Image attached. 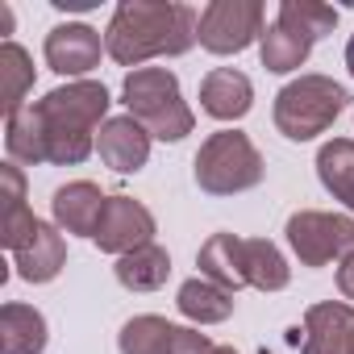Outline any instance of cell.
<instances>
[{
    "mask_svg": "<svg viewBox=\"0 0 354 354\" xmlns=\"http://www.w3.org/2000/svg\"><path fill=\"white\" fill-rule=\"evenodd\" d=\"M201 13L180 0H121L104 30L109 59L117 67H146L150 59H180L196 46Z\"/></svg>",
    "mask_w": 354,
    "mask_h": 354,
    "instance_id": "obj_1",
    "label": "cell"
},
{
    "mask_svg": "<svg viewBox=\"0 0 354 354\" xmlns=\"http://www.w3.org/2000/svg\"><path fill=\"white\" fill-rule=\"evenodd\" d=\"M109 88L100 80H71L42 100H34V117L42 125L46 162L55 167H80L88 154H96V133L109 121Z\"/></svg>",
    "mask_w": 354,
    "mask_h": 354,
    "instance_id": "obj_2",
    "label": "cell"
},
{
    "mask_svg": "<svg viewBox=\"0 0 354 354\" xmlns=\"http://www.w3.org/2000/svg\"><path fill=\"white\" fill-rule=\"evenodd\" d=\"M121 104L133 121L146 125L154 142H184L196 129V113L184 100L180 75L171 67H138L121 80Z\"/></svg>",
    "mask_w": 354,
    "mask_h": 354,
    "instance_id": "obj_3",
    "label": "cell"
},
{
    "mask_svg": "<svg viewBox=\"0 0 354 354\" xmlns=\"http://www.w3.org/2000/svg\"><path fill=\"white\" fill-rule=\"evenodd\" d=\"M192 180L205 196H242L267 180V162L250 142V133L217 129L201 142L192 158Z\"/></svg>",
    "mask_w": 354,
    "mask_h": 354,
    "instance_id": "obj_4",
    "label": "cell"
},
{
    "mask_svg": "<svg viewBox=\"0 0 354 354\" xmlns=\"http://www.w3.org/2000/svg\"><path fill=\"white\" fill-rule=\"evenodd\" d=\"M346 104H350V96L333 75L308 71V75H296L292 84H283L275 92L271 121L288 142H313L325 129H333V121L346 113Z\"/></svg>",
    "mask_w": 354,
    "mask_h": 354,
    "instance_id": "obj_5",
    "label": "cell"
},
{
    "mask_svg": "<svg viewBox=\"0 0 354 354\" xmlns=\"http://www.w3.org/2000/svg\"><path fill=\"white\" fill-rule=\"evenodd\" d=\"M283 234H288V246L300 259V267H313V271L354 254V217H346V213L300 209L288 217Z\"/></svg>",
    "mask_w": 354,
    "mask_h": 354,
    "instance_id": "obj_6",
    "label": "cell"
},
{
    "mask_svg": "<svg viewBox=\"0 0 354 354\" xmlns=\"http://www.w3.org/2000/svg\"><path fill=\"white\" fill-rule=\"evenodd\" d=\"M267 30V13L259 0H209L201 9V26H196V42L217 55V59H230V55H242L250 50Z\"/></svg>",
    "mask_w": 354,
    "mask_h": 354,
    "instance_id": "obj_7",
    "label": "cell"
},
{
    "mask_svg": "<svg viewBox=\"0 0 354 354\" xmlns=\"http://www.w3.org/2000/svg\"><path fill=\"white\" fill-rule=\"evenodd\" d=\"M213 346L217 342H209L196 325H175L158 313H138L117 333L121 354H209Z\"/></svg>",
    "mask_w": 354,
    "mask_h": 354,
    "instance_id": "obj_8",
    "label": "cell"
},
{
    "mask_svg": "<svg viewBox=\"0 0 354 354\" xmlns=\"http://www.w3.org/2000/svg\"><path fill=\"white\" fill-rule=\"evenodd\" d=\"M104 55H109L104 34L92 30V26H84V21H63V26H55V30L46 34V42H42L46 67H50L55 75H63L67 84H71V80H88V75L100 67Z\"/></svg>",
    "mask_w": 354,
    "mask_h": 354,
    "instance_id": "obj_9",
    "label": "cell"
},
{
    "mask_svg": "<svg viewBox=\"0 0 354 354\" xmlns=\"http://www.w3.org/2000/svg\"><path fill=\"white\" fill-rule=\"evenodd\" d=\"M154 234H158V221H154V213L142 201H133V196H109L104 217H100L92 242H96L100 254L121 259V254H129L138 246H150Z\"/></svg>",
    "mask_w": 354,
    "mask_h": 354,
    "instance_id": "obj_10",
    "label": "cell"
},
{
    "mask_svg": "<svg viewBox=\"0 0 354 354\" xmlns=\"http://www.w3.org/2000/svg\"><path fill=\"white\" fill-rule=\"evenodd\" d=\"M354 337V304L346 300H321L304 308V325L292 329V342L300 354H350Z\"/></svg>",
    "mask_w": 354,
    "mask_h": 354,
    "instance_id": "obj_11",
    "label": "cell"
},
{
    "mask_svg": "<svg viewBox=\"0 0 354 354\" xmlns=\"http://www.w3.org/2000/svg\"><path fill=\"white\" fill-rule=\"evenodd\" d=\"M150 133L142 121H133L129 113L121 117H109L96 133V154L104 167H113L117 175H138L146 162H150Z\"/></svg>",
    "mask_w": 354,
    "mask_h": 354,
    "instance_id": "obj_12",
    "label": "cell"
},
{
    "mask_svg": "<svg viewBox=\"0 0 354 354\" xmlns=\"http://www.w3.org/2000/svg\"><path fill=\"white\" fill-rule=\"evenodd\" d=\"M104 205L109 196L92 184V180H71L63 188H55L50 196V217L63 234L71 238H96V225L104 217Z\"/></svg>",
    "mask_w": 354,
    "mask_h": 354,
    "instance_id": "obj_13",
    "label": "cell"
},
{
    "mask_svg": "<svg viewBox=\"0 0 354 354\" xmlns=\"http://www.w3.org/2000/svg\"><path fill=\"white\" fill-rule=\"evenodd\" d=\"M254 109V84L246 71L238 67H213L201 80V113H209L213 121H242Z\"/></svg>",
    "mask_w": 354,
    "mask_h": 354,
    "instance_id": "obj_14",
    "label": "cell"
},
{
    "mask_svg": "<svg viewBox=\"0 0 354 354\" xmlns=\"http://www.w3.org/2000/svg\"><path fill=\"white\" fill-rule=\"evenodd\" d=\"M13 267H17V279L26 283H50L59 279V271L67 267V238L55 221H38L34 238L13 250Z\"/></svg>",
    "mask_w": 354,
    "mask_h": 354,
    "instance_id": "obj_15",
    "label": "cell"
},
{
    "mask_svg": "<svg viewBox=\"0 0 354 354\" xmlns=\"http://www.w3.org/2000/svg\"><path fill=\"white\" fill-rule=\"evenodd\" d=\"M196 267L205 279L221 283L234 296L242 288H250L246 283V238H238V234H209L205 246L196 250Z\"/></svg>",
    "mask_w": 354,
    "mask_h": 354,
    "instance_id": "obj_16",
    "label": "cell"
},
{
    "mask_svg": "<svg viewBox=\"0 0 354 354\" xmlns=\"http://www.w3.org/2000/svg\"><path fill=\"white\" fill-rule=\"evenodd\" d=\"M175 308H180V313L201 329V325H221V321H230L234 308H238V300H234V292H225L221 283H213V279H205V275H192V279L180 283V292H175Z\"/></svg>",
    "mask_w": 354,
    "mask_h": 354,
    "instance_id": "obj_17",
    "label": "cell"
},
{
    "mask_svg": "<svg viewBox=\"0 0 354 354\" xmlns=\"http://www.w3.org/2000/svg\"><path fill=\"white\" fill-rule=\"evenodd\" d=\"M50 342V325L42 317V308L9 300L0 308V350L5 354H42Z\"/></svg>",
    "mask_w": 354,
    "mask_h": 354,
    "instance_id": "obj_18",
    "label": "cell"
},
{
    "mask_svg": "<svg viewBox=\"0 0 354 354\" xmlns=\"http://www.w3.org/2000/svg\"><path fill=\"white\" fill-rule=\"evenodd\" d=\"M113 275H117V283H121L125 292H158V288L167 283V275H171V254H167V246H158V242L138 246V250H129V254L117 259Z\"/></svg>",
    "mask_w": 354,
    "mask_h": 354,
    "instance_id": "obj_19",
    "label": "cell"
},
{
    "mask_svg": "<svg viewBox=\"0 0 354 354\" xmlns=\"http://www.w3.org/2000/svg\"><path fill=\"white\" fill-rule=\"evenodd\" d=\"M317 180L333 201L354 213V138H329L317 150Z\"/></svg>",
    "mask_w": 354,
    "mask_h": 354,
    "instance_id": "obj_20",
    "label": "cell"
},
{
    "mask_svg": "<svg viewBox=\"0 0 354 354\" xmlns=\"http://www.w3.org/2000/svg\"><path fill=\"white\" fill-rule=\"evenodd\" d=\"M34 55L17 42H5L0 46V109L5 117H13L17 109H26V96L34 88Z\"/></svg>",
    "mask_w": 354,
    "mask_h": 354,
    "instance_id": "obj_21",
    "label": "cell"
},
{
    "mask_svg": "<svg viewBox=\"0 0 354 354\" xmlns=\"http://www.w3.org/2000/svg\"><path fill=\"white\" fill-rule=\"evenodd\" d=\"M246 283L259 292H283L292 283V267L271 238H246Z\"/></svg>",
    "mask_w": 354,
    "mask_h": 354,
    "instance_id": "obj_22",
    "label": "cell"
},
{
    "mask_svg": "<svg viewBox=\"0 0 354 354\" xmlns=\"http://www.w3.org/2000/svg\"><path fill=\"white\" fill-rule=\"evenodd\" d=\"M308 55H313V42H304L300 34L283 30L279 21H275V26H267V30H263V38H259V59H263V67H267L271 75L300 71V67L308 63Z\"/></svg>",
    "mask_w": 354,
    "mask_h": 354,
    "instance_id": "obj_23",
    "label": "cell"
},
{
    "mask_svg": "<svg viewBox=\"0 0 354 354\" xmlns=\"http://www.w3.org/2000/svg\"><path fill=\"white\" fill-rule=\"evenodd\" d=\"M283 30L300 34L304 42H321L333 34L337 26V9L333 5H321V0H279V17H275Z\"/></svg>",
    "mask_w": 354,
    "mask_h": 354,
    "instance_id": "obj_24",
    "label": "cell"
},
{
    "mask_svg": "<svg viewBox=\"0 0 354 354\" xmlns=\"http://www.w3.org/2000/svg\"><path fill=\"white\" fill-rule=\"evenodd\" d=\"M333 283H337L342 300H346V304H354V254H346V259L337 263V271H333Z\"/></svg>",
    "mask_w": 354,
    "mask_h": 354,
    "instance_id": "obj_25",
    "label": "cell"
},
{
    "mask_svg": "<svg viewBox=\"0 0 354 354\" xmlns=\"http://www.w3.org/2000/svg\"><path fill=\"white\" fill-rule=\"evenodd\" d=\"M13 26H17V21H13V9H9V5H0V34H5V42H13V38H9Z\"/></svg>",
    "mask_w": 354,
    "mask_h": 354,
    "instance_id": "obj_26",
    "label": "cell"
},
{
    "mask_svg": "<svg viewBox=\"0 0 354 354\" xmlns=\"http://www.w3.org/2000/svg\"><path fill=\"white\" fill-rule=\"evenodd\" d=\"M346 71H350V80H354V34H350V42H346Z\"/></svg>",
    "mask_w": 354,
    "mask_h": 354,
    "instance_id": "obj_27",
    "label": "cell"
},
{
    "mask_svg": "<svg viewBox=\"0 0 354 354\" xmlns=\"http://www.w3.org/2000/svg\"><path fill=\"white\" fill-rule=\"evenodd\" d=\"M209 354H238V350H234V346H213Z\"/></svg>",
    "mask_w": 354,
    "mask_h": 354,
    "instance_id": "obj_28",
    "label": "cell"
},
{
    "mask_svg": "<svg viewBox=\"0 0 354 354\" xmlns=\"http://www.w3.org/2000/svg\"><path fill=\"white\" fill-rule=\"evenodd\" d=\"M350 354H354V337H350Z\"/></svg>",
    "mask_w": 354,
    "mask_h": 354,
    "instance_id": "obj_29",
    "label": "cell"
}]
</instances>
